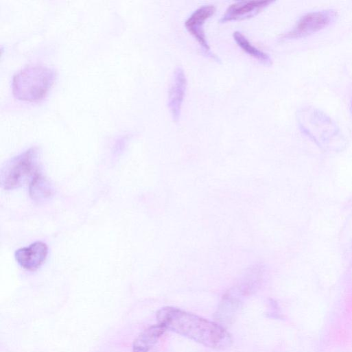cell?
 <instances>
[{
	"label": "cell",
	"mask_w": 352,
	"mask_h": 352,
	"mask_svg": "<svg viewBox=\"0 0 352 352\" xmlns=\"http://www.w3.org/2000/svg\"><path fill=\"white\" fill-rule=\"evenodd\" d=\"M215 12V8L213 5H204L196 10L188 18L185 23V27L198 43L203 55L220 62L219 58L212 52L204 32L206 22L214 15Z\"/></svg>",
	"instance_id": "obj_6"
},
{
	"label": "cell",
	"mask_w": 352,
	"mask_h": 352,
	"mask_svg": "<svg viewBox=\"0 0 352 352\" xmlns=\"http://www.w3.org/2000/svg\"><path fill=\"white\" fill-rule=\"evenodd\" d=\"M274 3L272 0L235 3L228 8L219 23L224 24L253 18Z\"/></svg>",
	"instance_id": "obj_7"
},
{
	"label": "cell",
	"mask_w": 352,
	"mask_h": 352,
	"mask_svg": "<svg viewBox=\"0 0 352 352\" xmlns=\"http://www.w3.org/2000/svg\"><path fill=\"white\" fill-rule=\"evenodd\" d=\"M55 71L45 66L32 65L16 73L13 93L21 101L36 102L43 99L54 84Z\"/></svg>",
	"instance_id": "obj_2"
},
{
	"label": "cell",
	"mask_w": 352,
	"mask_h": 352,
	"mask_svg": "<svg viewBox=\"0 0 352 352\" xmlns=\"http://www.w3.org/2000/svg\"><path fill=\"white\" fill-rule=\"evenodd\" d=\"M337 17V12L332 10L306 14L299 19L290 31L281 36V40L309 37L329 26Z\"/></svg>",
	"instance_id": "obj_5"
},
{
	"label": "cell",
	"mask_w": 352,
	"mask_h": 352,
	"mask_svg": "<svg viewBox=\"0 0 352 352\" xmlns=\"http://www.w3.org/2000/svg\"><path fill=\"white\" fill-rule=\"evenodd\" d=\"M159 324L208 347L224 349L232 344L230 333L217 323L178 308L165 307L156 314Z\"/></svg>",
	"instance_id": "obj_1"
},
{
	"label": "cell",
	"mask_w": 352,
	"mask_h": 352,
	"mask_svg": "<svg viewBox=\"0 0 352 352\" xmlns=\"http://www.w3.org/2000/svg\"><path fill=\"white\" fill-rule=\"evenodd\" d=\"M299 128L315 142L327 145L342 141V134L336 124L325 113L312 107H305L297 113Z\"/></svg>",
	"instance_id": "obj_4"
},
{
	"label": "cell",
	"mask_w": 352,
	"mask_h": 352,
	"mask_svg": "<svg viewBox=\"0 0 352 352\" xmlns=\"http://www.w3.org/2000/svg\"><path fill=\"white\" fill-rule=\"evenodd\" d=\"M40 150L34 147L10 160L1 172V185L5 190H13L40 174Z\"/></svg>",
	"instance_id": "obj_3"
},
{
	"label": "cell",
	"mask_w": 352,
	"mask_h": 352,
	"mask_svg": "<svg viewBox=\"0 0 352 352\" xmlns=\"http://www.w3.org/2000/svg\"><path fill=\"white\" fill-rule=\"evenodd\" d=\"M30 193L33 200L43 201L50 199L54 196V191L50 181L39 174L30 183Z\"/></svg>",
	"instance_id": "obj_12"
},
{
	"label": "cell",
	"mask_w": 352,
	"mask_h": 352,
	"mask_svg": "<svg viewBox=\"0 0 352 352\" xmlns=\"http://www.w3.org/2000/svg\"><path fill=\"white\" fill-rule=\"evenodd\" d=\"M167 329L158 323L143 330L133 342V351L148 352L158 342Z\"/></svg>",
	"instance_id": "obj_10"
},
{
	"label": "cell",
	"mask_w": 352,
	"mask_h": 352,
	"mask_svg": "<svg viewBox=\"0 0 352 352\" xmlns=\"http://www.w3.org/2000/svg\"><path fill=\"white\" fill-rule=\"evenodd\" d=\"M47 245L40 241L30 246L19 249L15 257L19 264L24 269L35 271L45 263L48 255Z\"/></svg>",
	"instance_id": "obj_9"
},
{
	"label": "cell",
	"mask_w": 352,
	"mask_h": 352,
	"mask_svg": "<svg viewBox=\"0 0 352 352\" xmlns=\"http://www.w3.org/2000/svg\"><path fill=\"white\" fill-rule=\"evenodd\" d=\"M351 108H352V101H351Z\"/></svg>",
	"instance_id": "obj_13"
},
{
	"label": "cell",
	"mask_w": 352,
	"mask_h": 352,
	"mask_svg": "<svg viewBox=\"0 0 352 352\" xmlns=\"http://www.w3.org/2000/svg\"><path fill=\"white\" fill-rule=\"evenodd\" d=\"M133 352H137V351H133Z\"/></svg>",
	"instance_id": "obj_14"
},
{
	"label": "cell",
	"mask_w": 352,
	"mask_h": 352,
	"mask_svg": "<svg viewBox=\"0 0 352 352\" xmlns=\"http://www.w3.org/2000/svg\"><path fill=\"white\" fill-rule=\"evenodd\" d=\"M233 37L237 46L244 53L258 60L266 67L272 66V61L270 56L253 46L241 32H234Z\"/></svg>",
	"instance_id": "obj_11"
},
{
	"label": "cell",
	"mask_w": 352,
	"mask_h": 352,
	"mask_svg": "<svg viewBox=\"0 0 352 352\" xmlns=\"http://www.w3.org/2000/svg\"><path fill=\"white\" fill-rule=\"evenodd\" d=\"M187 87V80L185 73L181 67H178L174 71L168 98V106L175 122H178L180 120Z\"/></svg>",
	"instance_id": "obj_8"
}]
</instances>
